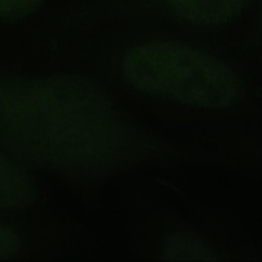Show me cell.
<instances>
[{
  "mask_svg": "<svg viewBox=\"0 0 262 262\" xmlns=\"http://www.w3.org/2000/svg\"><path fill=\"white\" fill-rule=\"evenodd\" d=\"M0 144L43 168L93 174L123 163L132 137L104 91L86 78L0 74Z\"/></svg>",
  "mask_w": 262,
  "mask_h": 262,
  "instance_id": "cell-1",
  "label": "cell"
},
{
  "mask_svg": "<svg viewBox=\"0 0 262 262\" xmlns=\"http://www.w3.org/2000/svg\"><path fill=\"white\" fill-rule=\"evenodd\" d=\"M122 75L137 91L184 105L223 108L243 95L236 73L223 60L191 45L155 40L129 49Z\"/></svg>",
  "mask_w": 262,
  "mask_h": 262,
  "instance_id": "cell-2",
  "label": "cell"
},
{
  "mask_svg": "<svg viewBox=\"0 0 262 262\" xmlns=\"http://www.w3.org/2000/svg\"><path fill=\"white\" fill-rule=\"evenodd\" d=\"M172 16L200 27L230 24L247 8L250 0H158Z\"/></svg>",
  "mask_w": 262,
  "mask_h": 262,
  "instance_id": "cell-3",
  "label": "cell"
},
{
  "mask_svg": "<svg viewBox=\"0 0 262 262\" xmlns=\"http://www.w3.org/2000/svg\"><path fill=\"white\" fill-rule=\"evenodd\" d=\"M35 200V185L16 159L0 151V210L18 211Z\"/></svg>",
  "mask_w": 262,
  "mask_h": 262,
  "instance_id": "cell-4",
  "label": "cell"
},
{
  "mask_svg": "<svg viewBox=\"0 0 262 262\" xmlns=\"http://www.w3.org/2000/svg\"><path fill=\"white\" fill-rule=\"evenodd\" d=\"M164 260H217L214 251L201 238L187 233L169 235L162 247Z\"/></svg>",
  "mask_w": 262,
  "mask_h": 262,
  "instance_id": "cell-5",
  "label": "cell"
},
{
  "mask_svg": "<svg viewBox=\"0 0 262 262\" xmlns=\"http://www.w3.org/2000/svg\"><path fill=\"white\" fill-rule=\"evenodd\" d=\"M21 250V239L17 231L4 223H0V261L15 257Z\"/></svg>",
  "mask_w": 262,
  "mask_h": 262,
  "instance_id": "cell-6",
  "label": "cell"
},
{
  "mask_svg": "<svg viewBox=\"0 0 262 262\" xmlns=\"http://www.w3.org/2000/svg\"><path fill=\"white\" fill-rule=\"evenodd\" d=\"M41 0H0V16H17L32 10Z\"/></svg>",
  "mask_w": 262,
  "mask_h": 262,
  "instance_id": "cell-7",
  "label": "cell"
}]
</instances>
